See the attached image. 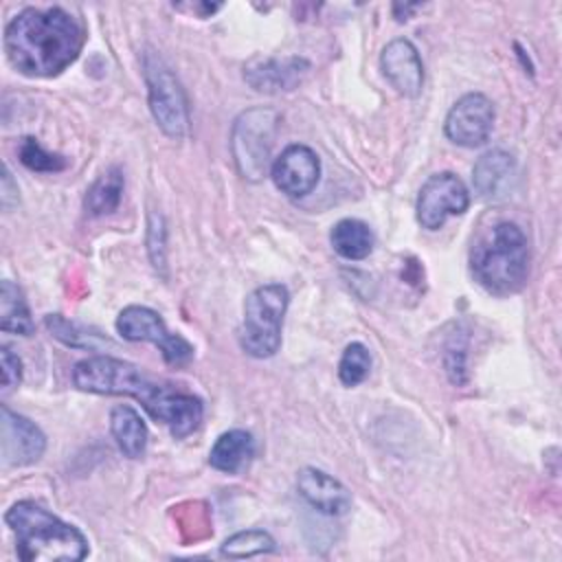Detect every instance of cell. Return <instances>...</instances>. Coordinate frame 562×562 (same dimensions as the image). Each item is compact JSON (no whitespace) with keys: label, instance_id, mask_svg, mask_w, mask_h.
I'll return each mask as SVG.
<instances>
[{"label":"cell","instance_id":"obj_30","mask_svg":"<svg viewBox=\"0 0 562 562\" xmlns=\"http://www.w3.org/2000/svg\"><path fill=\"white\" fill-rule=\"evenodd\" d=\"M419 9V4H393V13L395 18L402 22V20H408L411 13H415Z\"/></svg>","mask_w":562,"mask_h":562},{"label":"cell","instance_id":"obj_7","mask_svg":"<svg viewBox=\"0 0 562 562\" xmlns=\"http://www.w3.org/2000/svg\"><path fill=\"white\" fill-rule=\"evenodd\" d=\"M143 75L147 83V101L149 112L156 125L165 136L178 140L189 132V99L178 81V77L167 68V64L154 55L145 53L143 57Z\"/></svg>","mask_w":562,"mask_h":562},{"label":"cell","instance_id":"obj_17","mask_svg":"<svg viewBox=\"0 0 562 562\" xmlns=\"http://www.w3.org/2000/svg\"><path fill=\"white\" fill-rule=\"evenodd\" d=\"M255 457V439L248 430L233 428L222 432L209 452V463L217 472L239 474Z\"/></svg>","mask_w":562,"mask_h":562},{"label":"cell","instance_id":"obj_24","mask_svg":"<svg viewBox=\"0 0 562 562\" xmlns=\"http://www.w3.org/2000/svg\"><path fill=\"white\" fill-rule=\"evenodd\" d=\"M44 325L57 340L75 349H94L97 342H101L99 334H90L86 327L64 318L61 314H48L44 318Z\"/></svg>","mask_w":562,"mask_h":562},{"label":"cell","instance_id":"obj_27","mask_svg":"<svg viewBox=\"0 0 562 562\" xmlns=\"http://www.w3.org/2000/svg\"><path fill=\"white\" fill-rule=\"evenodd\" d=\"M165 222L160 213H151L149 215V231H147V250H149V259L151 266L156 268V272L165 274L167 268V248H165Z\"/></svg>","mask_w":562,"mask_h":562},{"label":"cell","instance_id":"obj_3","mask_svg":"<svg viewBox=\"0 0 562 562\" xmlns=\"http://www.w3.org/2000/svg\"><path fill=\"white\" fill-rule=\"evenodd\" d=\"M15 536V553L24 562H79L88 555V538L35 501H18L4 514Z\"/></svg>","mask_w":562,"mask_h":562},{"label":"cell","instance_id":"obj_15","mask_svg":"<svg viewBox=\"0 0 562 562\" xmlns=\"http://www.w3.org/2000/svg\"><path fill=\"white\" fill-rule=\"evenodd\" d=\"M296 492L312 509L325 516H342L351 507V492L318 468H303L296 474Z\"/></svg>","mask_w":562,"mask_h":562},{"label":"cell","instance_id":"obj_5","mask_svg":"<svg viewBox=\"0 0 562 562\" xmlns=\"http://www.w3.org/2000/svg\"><path fill=\"white\" fill-rule=\"evenodd\" d=\"M290 292L281 283L255 288L244 303L239 347L252 358H272L281 347V327L288 312Z\"/></svg>","mask_w":562,"mask_h":562},{"label":"cell","instance_id":"obj_25","mask_svg":"<svg viewBox=\"0 0 562 562\" xmlns=\"http://www.w3.org/2000/svg\"><path fill=\"white\" fill-rule=\"evenodd\" d=\"M18 154H20V160L24 167H29L31 171H40V173H55V171L66 169V165H68L64 156L44 149L37 143V138H33V136L22 138Z\"/></svg>","mask_w":562,"mask_h":562},{"label":"cell","instance_id":"obj_29","mask_svg":"<svg viewBox=\"0 0 562 562\" xmlns=\"http://www.w3.org/2000/svg\"><path fill=\"white\" fill-rule=\"evenodd\" d=\"M0 202H2V209L9 211L18 204V187L13 184V178H11V171L9 167H4L2 171V189H0Z\"/></svg>","mask_w":562,"mask_h":562},{"label":"cell","instance_id":"obj_13","mask_svg":"<svg viewBox=\"0 0 562 562\" xmlns=\"http://www.w3.org/2000/svg\"><path fill=\"white\" fill-rule=\"evenodd\" d=\"M380 68L386 81L404 97H419L424 88V64L415 44L406 37L391 40L380 55Z\"/></svg>","mask_w":562,"mask_h":562},{"label":"cell","instance_id":"obj_4","mask_svg":"<svg viewBox=\"0 0 562 562\" xmlns=\"http://www.w3.org/2000/svg\"><path fill=\"white\" fill-rule=\"evenodd\" d=\"M474 281L496 296L518 292L529 277V244L514 222L490 226L470 252Z\"/></svg>","mask_w":562,"mask_h":562},{"label":"cell","instance_id":"obj_20","mask_svg":"<svg viewBox=\"0 0 562 562\" xmlns=\"http://www.w3.org/2000/svg\"><path fill=\"white\" fill-rule=\"evenodd\" d=\"M0 329L18 336H31L35 329L22 290L9 279L0 283Z\"/></svg>","mask_w":562,"mask_h":562},{"label":"cell","instance_id":"obj_6","mask_svg":"<svg viewBox=\"0 0 562 562\" xmlns=\"http://www.w3.org/2000/svg\"><path fill=\"white\" fill-rule=\"evenodd\" d=\"M277 123L279 114L270 108H250L235 119L231 130V151L237 171L246 180L257 182L266 176Z\"/></svg>","mask_w":562,"mask_h":562},{"label":"cell","instance_id":"obj_9","mask_svg":"<svg viewBox=\"0 0 562 562\" xmlns=\"http://www.w3.org/2000/svg\"><path fill=\"white\" fill-rule=\"evenodd\" d=\"M470 206V191L465 182L452 171H439L430 176L417 195L415 215L422 228L437 231L452 215L465 213Z\"/></svg>","mask_w":562,"mask_h":562},{"label":"cell","instance_id":"obj_8","mask_svg":"<svg viewBox=\"0 0 562 562\" xmlns=\"http://www.w3.org/2000/svg\"><path fill=\"white\" fill-rule=\"evenodd\" d=\"M116 331L130 342H151L160 349L162 358L171 367H184L193 360V345L167 329L162 316L145 305H127L116 316Z\"/></svg>","mask_w":562,"mask_h":562},{"label":"cell","instance_id":"obj_11","mask_svg":"<svg viewBox=\"0 0 562 562\" xmlns=\"http://www.w3.org/2000/svg\"><path fill=\"white\" fill-rule=\"evenodd\" d=\"M46 450L44 432L24 415L0 406V461L2 468H24L42 459Z\"/></svg>","mask_w":562,"mask_h":562},{"label":"cell","instance_id":"obj_18","mask_svg":"<svg viewBox=\"0 0 562 562\" xmlns=\"http://www.w3.org/2000/svg\"><path fill=\"white\" fill-rule=\"evenodd\" d=\"M110 430L116 439L119 450L130 457L138 459L145 454L147 448V426L143 417L127 404H119L110 411Z\"/></svg>","mask_w":562,"mask_h":562},{"label":"cell","instance_id":"obj_10","mask_svg":"<svg viewBox=\"0 0 562 562\" xmlns=\"http://www.w3.org/2000/svg\"><path fill=\"white\" fill-rule=\"evenodd\" d=\"M494 127V105L483 92H468L448 110L446 136L459 147L483 145Z\"/></svg>","mask_w":562,"mask_h":562},{"label":"cell","instance_id":"obj_19","mask_svg":"<svg viewBox=\"0 0 562 562\" xmlns=\"http://www.w3.org/2000/svg\"><path fill=\"white\" fill-rule=\"evenodd\" d=\"M329 241H331V248L336 250V255H340L342 259L360 261L371 255L375 239H373V231L369 228V224H364L362 220H356V217H345L334 224V228L329 233Z\"/></svg>","mask_w":562,"mask_h":562},{"label":"cell","instance_id":"obj_21","mask_svg":"<svg viewBox=\"0 0 562 562\" xmlns=\"http://www.w3.org/2000/svg\"><path fill=\"white\" fill-rule=\"evenodd\" d=\"M123 184L125 180L119 167H110L108 171H103L86 191V198H83L86 211L94 217L114 213L123 198Z\"/></svg>","mask_w":562,"mask_h":562},{"label":"cell","instance_id":"obj_28","mask_svg":"<svg viewBox=\"0 0 562 562\" xmlns=\"http://www.w3.org/2000/svg\"><path fill=\"white\" fill-rule=\"evenodd\" d=\"M0 367H2V391H11L22 380V362L11 347H0Z\"/></svg>","mask_w":562,"mask_h":562},{"label":"cell","instance_id":"obj_26","mask_svg":"<svg viewBox=\"0 0 562 562\" xmlns=\"http://www.w3.org/2000/svg\"><path fill=\"white\" fill-rule=\"evenodd\" d=\"M465 349H468V336L465 331H454L443 349V367L452 384L461 386L468 380L465 369Z\"/></svg>","mask_w":562,"mask_h":562},{"label":"cell","instance_id":"obj_23","mask_svg":"<svg viewBox=\"0 0 562 562\" xmlns=\"http://www.w3.org/2000/svg\"><path fill=\"white\" fill-rule=\"evenodd\" d=\"M371 371V353L362 342H349L338 362V380L345 386H358Z\"/></svg>","mask_w":562,"mask_h":562},{"label":"cell","instance_id":"obj_2","mask_svg":"<svg viewBox=\"0 0 562 562\" xmlns=\"http://www.w3.org/2000/svg\"><path fill=\"white\" fill-rule=\"evenodd\" d=\"M83 26L61 7H26L4 29L9 64L26 77H55L83 48Z\"/></svg>","mask_w":562,"mask_h":562},{"label":"cell","instance_id":"obj_22","mask_svg":"<svg viewBox=\"0 0 562 562\" xmlns=\"http://www.w3.org/2000/svg\"><path fill=\"white\" fill-rule=\"evenodd\" d=\"M274 547V538L263 531V529H244L237 531L233 536H228L222 547L220 553L233 560H241V558H252V555H261V553H272Z\"/></svg>","mask_w":562,"mask_h":562},{"label":"cell","instance_id":"obj_1","mask_svg":"<svg viewBox=\"0 0 562 562\" xmlns=\"http://www.w3.org/2000/svg\"><path fill=\"white\" fill-rule=\"evenodd\" d=\"M72 382L79 391L94 395H127L143 404L149 417L169 428L176 439L198 430L204 406L193 393L151 380L136 364L114 356H90L75 364Z\"/></svg>","mask_w":562,"mask_h":562},{"label":"cell","instance_id":"obj_12","mask_svg":"<svg viewBox=\"0 0 562 562\" xmlns=\"http://www.w3.org/2000/svg\"><path fill=\"white\" fill-rule=\"evenodd\" d=\"M272 180L288 198H305L312 193L321 178V160L307 145H288L272 162Z\"/></svg>","mask_w":562,"mask_h":562},{"label":"cell","instance_id":"obj_16","mask_svg":"<svg viewBox=\"0 0 562 562\" xmlns=\"http://www.w3.org/2000/svg\"><path fill=\"white\" fill-rule=\"evenodd\" d=\"M516 178V160L505 149L485 151L472 167V184L479 198L496 200L512 189Z\"/></svg>","mask_w":562,"mask_h":562},{"label":"cell","instance_id":"obj_14","mask_svg":"<svg viewBox=\"0 0 562 562\" xmlns=\"http://www.w3.org/2000/svg\"><path fill=\"white\" fill-rule=\"evenodd\" d=\"M307 70L310 61L303 57H257L244 66V79L257 92L279 94L294 90Z\"/></svg>","mask_w":562,"mask_h":562}]
</instances>
